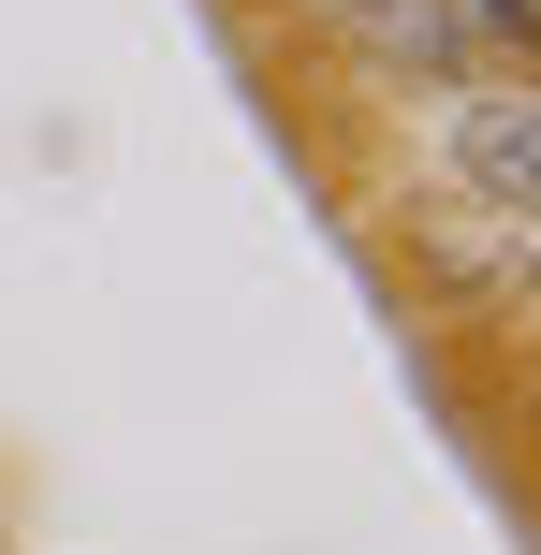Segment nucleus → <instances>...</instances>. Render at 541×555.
<instances>
[{"instance_id": "obj_4", "label": "nucleus", "mask_w": 541, "mask_h": 555, "mask_svg": "<svg viewBox=\"0 0 541 555\" xmlns=\"http://www.w3.org/2000/svg\"><path fill=\"white\" fill-rule=\"evenodd\" d=\"M527 278H541V249H527Z\"/></svg>"}, {"instance_id": "obj_3", "label": "nucleus", "mask_w": 541, "mask_h": 555, "mask_svg": "<svg viewBox=\"0 0 541 555\" xmlns=\"http://www.w3.org/2000/svg\"><path fill=\"white\" fill-rule=\"evenodd\" d=\"M468 15V44H513V59H541V0H454Z\"/></svg>"}, {"instance_id": "obj_1", "label": "nucleus", "mask_w": 541, "mask_h": 555, "mask_svg": "<svg viewBox=\"0 0 541 555\" xmlns=\"http://www.w3.org/2000/svg\"><path fill=\"white\" fill-rule=\"evenodd\" d=\"M454 176L541 234V88H468L454 103Z\"/></svg>"}, {"instance_id": "obj_2", "label": "nucleus", "mask_w": 541, "mask_h": 555, "mask_svg": "<svg viewBox=\"0 0 541 555\" xmlns=\"http://www.w3.org/2000/svg\"><path fill=\"white\" fill-rule=\"evenodd\" d=\"M322 15H337L381 74H425V88H468V59H484L454 0H322Z\"/></svg>"}]
</instances>
